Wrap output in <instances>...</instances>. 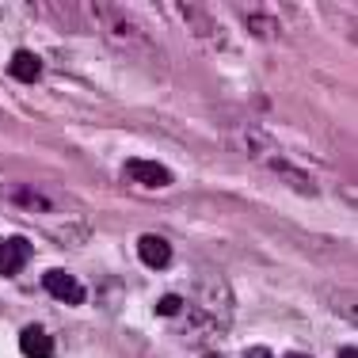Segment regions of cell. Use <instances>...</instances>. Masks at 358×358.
I'll use <instances>...</instances> for the list:
<instances>
[{"mask_svg":"<svg viewBox=\"0 0 358 358\" xmlns=\"http://www.w3.org/2000/svg\"><path fill=\"white\" fill-rule=\"evenodd\" d=\"M179 294V309L176 317L168 320L179 336H214V331L225 328V320L233 317V294H229L221 282L214 286H194V294H183V289H176Z\"/></svg>","mask_w":358,"mask_h":358,"instance_id":"6da1fadb","label":"cell"},{"mask_svg":"<svg viewBox=\"0 0 358 358\" xmlns=\"http://www.w3.org/2000/svg\"><path fill=\"white\" fill-rule=\"evenodd\" d=\"M92 12H96L99 27H103V35H110L115 42H126V46H134V42H141V27L130 20V15L122 12V8H103V4H92Z\"/></svg>","mask_w":358,"mask_h":358,"instance_id":"7a4b0ae2","label":"cell"},{"mask_svg":"<svg viewBox=\"0 0 358 358\" xmlns=\"http://www.w3.org/2000/svg\"><path fill=\"white\" fill-rule=\"evenodd\" d=\"M31 259V241L27 236H0V275L12 278L27 267Z\"/></svg>","mask_w":358,"mask_h":358,"instance_id":"3957f363","label":"cell"},{"mask_svg":"<svg viewBox=\"0 0 358 358\" xmlns=\"http://www.w3.org/2000/svg\"><path fill=\"white\" fill-rule=\"evenodd\" d=\"M42 286H46L57 301H65V305H84V297H88V289L76 282L69 271H46V275H42Z\"/></svg>","mask_w":358,"mask_h":358,"instance_id":"277c9868","label":"cell"},{"mask_svg":"<svg viewBox=\"0 0 358 358\" xmlns=\"http://www.w3.org/2000/svg\"><path fill=\"white\" fill-rule=\"evenodd\" d=\"M138 255L145 259V267H152V271H164L168 263H172V244H168L164 236L149 233V236H141V241H138Z\"/></svg>","mask_w":358,"mask_h":358,"instance_id":"5b68a950","label":"cell"},{"mask_svg":"<svg viewBox=\"0 0 358 358\" xmlns=\"http://www.w3.org/2000/svg\"><path fill=\"white\" fill-rule=\"evenodd\" d=\"M126 172H130V179H138L145 187H168L172 183V172H168L164 164H157V160H130Z\"/></svg>","mask_w":358,"mask_h":358,"instance_id":"8992f818","label":"cell"},{"mask_svg":"<svg viewBox=\"0 0 358 358\" xmlns=\"http://www.w3.org/2000/svg\"><path fill=\"white\" fill-rule=\"evenodd\" d=\"M20 347L27 358H54V339H50L38 324H31V328L20 331Z\"/></svg>","mask_w":358,"mask_h":358,"instance_id":"52a82bcc","label":"cell"},{"mask_svg":"<svg viewBox=\"0 0 358 358\" xmlns=\"http://www.w3.org/2000/svg\"><path fill=\"white\" fill-rule=\"evenodd\" d=\"M8 73H12L15 80L31 84V80H38V76H42V57L31 54V50H15L12 62H8Z\"/></svg>","mask_w":358,"mask_h":358,"instance_id":"ba28073f","label":"cell"},{"mask_svg":"<svg viewBox=\"0 0 358 358\" xmlns=\"http://www.w3.org/2000/svg\"><path fill=\"white\" fill-rule=\"evenodd\" d=\"M271 168H275V172L278 176H282L286 179V183H294L297 187V191H305V194H313V191H317V183H313V179H305L301 172H297V168L294 164H286V160H271Z\"/></svg>","mask_w":358,"mask_h":358,"instance_id":"9c48e42d","label":"cell"},{"mask_svg":"<svg viewBox=\"0 0 358 358\" xmlns=\"http://www.w3.org/2000/svg\"><path fill=\"white\" fill-rule=\"evenodd\" d=\"M12 202L15 206H27V210H50V199L46 194H35V191H27V187H12Z\"/></svg>","mask_w":358,"mask_h":358,"instance_id":"30bf717a","label":"cell"},{"mask_svg":"<svg viewBox=\"0 0 358 358\" xmlns=\"http://www.w3.org/2000/svg\"><path fill=\"white\" fill-rule=\"evenodd\" d=\"M248 31H252V35H259V38H275V23H271L267 12H252L248 15Z\"/></svg>","mask_w":358,"mask_h":358,"instance_id":"8fae6325","label":"cell"},{"mask_svg":"<svg viewBox=\"0 0 358 358\" xmlns=\"http://www.w3.org/2000/svg\"><path fill=\"white\" fill-rule=\"evenodd\" d=\"M244 358H271V351H267V347H248Z\"/></svg>","mask_w":358,"mask_h":358,"instance_id":"7c38bea8","label":"cell"},{"mask_svg":"<svg viewBox=\"0 0 358 358\" xmlns=\"http://www.w3.org/2000/svg\"><path fill=\"white\" fill-rule=\"evenodd\" d=\"M339 358H358V347H343V351H339Z\"/></svg>","mask_w":358,"mask_h":358,"instance_id":"4fadbf2b","label":"cell"},{"mask_svg":"<svg viewBox=\"0 0 358 358\" xmlns=\"http://www.w3.org/2000/svg\"><path fill=\"white\" fill-rule=\"evenodd\" d=\"M286 358H309V355H286Z\"/></svg>","mask_w":358,"mask_h":358,"instance_id":"5bb4252c","label":"cell"},{"mask_svg":"<svg viewBox=\"0 0 358 358\" xmlns=\"http://www.w3.org/2000/svg\"><path fill=\"white\" fill-rule=\"evenodd\" d=\"M206 358H221V355H206Z\"/></svg>","mask_w":358,"mask_h":358,"instance_id":"9a60e30c","label":"cell"}]
</instances>
